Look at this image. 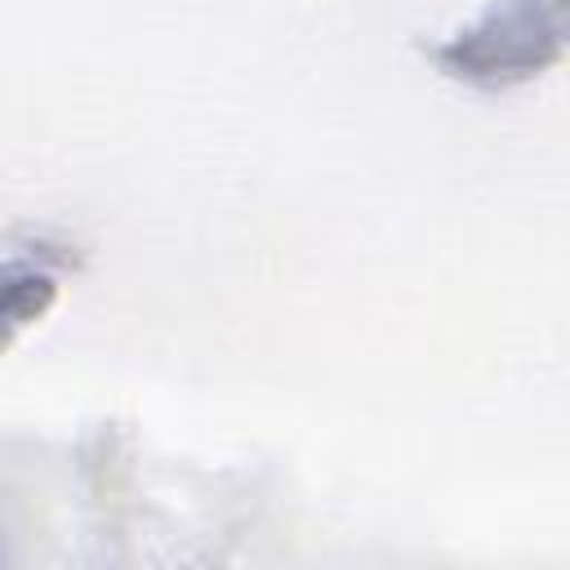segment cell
Instances as JSON below:
<instances>
[{
	"mask_svg": "<svg viewBox=\"0 0 570 570\" xmlns=\"http://www.w3.org/2000/svg\"><path fill=\"white\" fill-rule=\"evenodd\" d=\"M566 53V0H490L468 27L432 49L436 67L481 89H512Z\"/></svg>",
	"mask_w": 570,
	"mask_h": 570,
	"instance_id": "6da1fadb",
	"label": "cell"
},
{
	"mask_svg": "<svg viewBox=\"0 0 570 570\" xmlns=\"http://www.w3.org/2000/svg\"><path fill=\"white\" fill-rule=\"evenodd\" d=\"M53 294H58V276L45 258H27V254L0 258V352L22 325L49 312Z\"/></svg>",
	"mask_w": 570,
	"mask_h": 570,
	"instance_id": "7a4b0ae2",
	"label": "cell"
}]
</instances>
